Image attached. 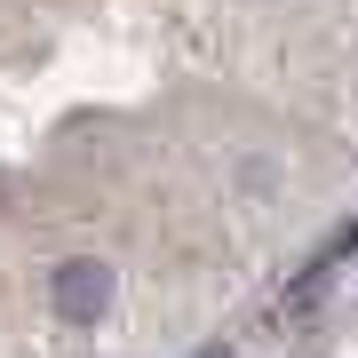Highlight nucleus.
Segmentation results:
<instances>
[{
    "label": "nucleus",
    "instance_id": "obj_1",
    "mask_svg": "<svg viewBox=\"0 0 358 358\" xmlns=\"http://www.w3.org/2000/svg\"><path fill=\"white\" fill-rule=\"evenodd\" d=\"M48 303H56V319L88 327L96 310L112 303V271H103V263H88V255H80V263H56V271H48Z\"/></svg>",
    "mask_w": 358,
    "mask_h": 358
},
{
    "label": "nucleus",
    "instance_id": "obj_2",
    "mask_svg": "<svg viewBox=\"0 0 358 358\" xmlns=\"http://www.w3.org/2000/svg\"><path fill=\"white\" fill-rule=\"evenodd\" d=\"M199 358H231V350H199Z\"/></svg>",
    "mask_w": 358,
    "mask_h": 358
}]
</instances>
